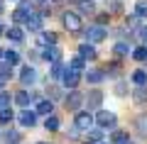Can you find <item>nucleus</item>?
Returning <instances> with one entry per match:
<instances>
[{"label":"nucleus","mask_w":147,"mask_h":144,"mask_svg":"<svg viewBox=\"0 0 147 144\" xmlns=\"http://www.w3.org/2000/svg\"><path fill=\"white\" fill-rule=\"evenodd\" d=\"M59 56H61V52H59L57 46H49V49H44V59H47V61H59Z\"/></svg>","instance_id":"nucleus-21"},{"label":"nucleus","mask_w":147,"mask_h":144,"mask_svg":"<svg viewBox=\"0 0 147 144\" xmlns=\"http://www.w3.org/2000/svg\"><path fill=\"white\" fill-rule=\"evenodd\" d=\"M0 32H3V29H0Z\"/></svg>","instance_id":"nucleus-48"},{"label":"nucleus","mask_w":147,"mask_h":144,"mask_svg":"<svg viewBox=\"0 0 147 144\" xmlns=\"http://www.w3.org/2000/svg\"><path fill=\"white\" fill-rule=\"evenodd\" d=\"M79 10L84 12V15H91V12H93V3H91V0H79Z\"/></svg>","instance_id":"nucleus-27"},{"label":"nucleus","mask_w":147,"mask_h":144,"mask_svg":"<svg viewBox=\"0 0 147 144\" xmlns=\"http://www.w3.org/2000/svg\"><path fill=\"white\" fill-rule=\"evenodd\" d=\"M108 20H110L108 15H98V27H103V25H105V22H108Z\"/></svg>","instance_id":"nucleus-38"},{"label":"nucleus","mask_w":147,"mask_h":144,"mask_svg":"<svg viewBox=\"0 0 147 144\" xmlns=\"http://www.w3.org/2000/svg\"><path fill=\"white\" fill-rule=\"evenodd\" d=\"M93 144H108V142H103V139H100V142H93Z\"/></svg>","instance_id":"nucleus-41"},{"label":"nucleus","mask_w":147,"mask_h":144,"mask_svg":"<svg viewBox=\"0 0 147 144\" xmlns=\"http://www.w3.org/2000/svg\"><path fill=\"white\" fill-rule=\"evenodd\" d=\"M39 144H47V142H39Z\"/></svg>","instance_id":"nucleus-45"},{"label":"nucleus","mask_w":147,"mask_h":144,"mask_svg":"<svg viewBox=\"0 0 147 144\" xmlns=\"http://www.w3.org/2000/svg\"><path fill=\"white\" fill-rule=\"evenodd\" d=\"M125 27H137V17H135V15H130V17L125 20Z\"/></svg>","instance_id":"nucleus-37"},{"label":"nucleus","mask_w":147,"mask_h":144,"mask_svg":"<svg viewBox=\"0 0 147 144\" xmlns=\"http://www.w3.org/2000/svg\"><path fill=\"white\" fill-rule=\"evenodd\" d=\"M74 125H76V129L88 132L91 125H93V115H91V113H79V115H76V120H74Z\"/></svg>","instance_id":"nucleus-5"},{"label":"nucleus","mask_w":147,"mask_h":144,"mask_svg":"<svg viewBox=\"0 0 147 144\" xmlns=\"http://www.w3.org/2000/svg\"><path fill=\"white\" fill-rule=\"evenodd\" d=\"M140 37H142V39L147 42V27H142V29H140Z\"/></svg>","instance_id":"nucleus-39"},{"label":"nucleus","mask_w":147,"mask_h":144,"mask_svg":"<svg viewBox=\"0 0 147 144\" xmlns=\"http://www.w3.org/2000/svg\"><path fill=\"white\" fill-rule=\"evenodd\" d=\"M20 81L25 83V86H32V83L37 81V71H34L32 66H25V68L20 71Z\"/></svg>","instance_id":"nucleus-10"},{"label":"nucleus","mask_w":147,"mask_h":144,"mask_svg":"<svg viewBox=\"0 0 147 144\" xmlns=\"http://www.w3.org/2000/svg\"><path fill=\"white\" fill-rule=\"evenodd\" d=\"M103 139V134H100V129H88V142L93 144V142H100Z\"/></svg>","instance_id":"nucleus-34"},{"label":"nucleus","mask_w":147,"mask_h":144,"mask_svg":"<svg viewBox=\"0 0 147 144\" xmlns=\"http://www.w3.org/2000/svg\"><path fill=\"white\" fill-rule=\"evenodd\" d=\"M10 76H12V68L7 66V64H0V78H3V81H7Z\"/></svg>","instance_id":"nucleus-32"},{"label":"nucleus","mask_w":147,"mask_h":144,"mask_svg":"<svg viewBox=\"0 0 147 144\" xmlns=\"http://www.w3.org/2000/svg\"><path fill=\"white\" fill-rule=\"evenodd\" d=\"M135 17H137V20H140V17L147 20V0H137V3H135Z\"/></svg>","instance_id":"nucleus-19"},{"label":"nucleus","mask_w":147,"mask_h":144,"mask_svg":"<svg viewBox=\"0 0 147 144\" xmlns=\"http://www.w3.org/2000/svg\"><path fill=\"white\" fill-rule=\"evenodd\" d=\"M64 27H66L69 32H79L81 27H84V22H81V17L76 15V12H64Z\"/></svg>","instance_id":"nucleus-2"},{"label":"nucleus","mask_w":147,"mask_h":144,"mask_svg":"<svg viewBox=\"0 0 147 144\" xmlns=\"http://www.w3.org/2000/svg\"><path fill=\"white\" fill-rule=\"evenodd\" d=\"M5 142H7V144H20V142H22V134H20V132H7V134H5Z\"/></svg>","instance_id":"nucleus-28"},{"label":"nucleus","mask_w":147,"mask_h":144,"mask_svg":"<svg viewBox=\"0 0 147 144\" xmlns=\"http://www.w3.org/2000/svg\"><path fill=\"white\" fill-rule=\"evenodd\" d=\"M81 81V73L79 71H71V68H64V76H61V83L66 88H76Z\"/></svg>","instance_id":"nucleus-3"},{"label":"nucleus","mask_w":147,"mask_h":144,"mask_svg":"<svg viewBox=\"0 0 147 144\" xmlns=\"http://www.w3.org/2000/svg\"><path fill=\"white\" fill-rule=\"evenodd\" d=\"M86 144H91V142H86Z\"/></svg>","instance_id":"nucleus-47"},{"label":"nucleus","mask_w":147,"mask_h":144,"mask_svg":"<svg viewBox=\"0 0 147 144\" xmlns=\"http://www.w3.org/2000/svg\"><path fill=\"white\" fill-rule=\"evenodd\" d=\"M86 37H88L91 42H103L105 39V29H103V27H98V25H93V27L86 29Z\"/></svg>","instance_id":"nucleus-9"},{"label":"nucleus","mask_w":147,"mask_h":144,"mask_svg":"<svg viewBox=\"0 0 147 144\" xmlns=\"http://www.w3.org/2000/svg\"><path fill=\"white\" fill-rule=\"evenodd\" d=\"M113 54H115L118 59H120V56H127V54H130V44H127V42H118V44L113 46Z\"/></svg>","instance_id":"nucleus-13"},{"label":"nucleus","mask_w":147,"mask_h":144,"mask_svg":"<svg viewBox=\"0 0 147 144\" xmlns=\"http://www.w3.org/2000/svg\"><path fill=\"white\" fill-rule=\"evenodd\" d=\"M42 17H44V15H30L27 27H30V29H39V27H42Z\"/></svg>","instance_id":"nucleus-25"},{"label":"nucleus","mask_w":147,"mask_h":144,"mask_svg":"<svg viewBox=\"0 0 147 144\" xmlns=\"http://www.w3.org/2000/svg\"><path fill=\"white\" fill-rule=\"evenodd\" d=\"M86 103H88V110H98L100 103H103V93L100 90H91L88 98H86Z\"/></svg>","instance_id":"nucleus-7"},{"label":"nucleus","mask_w":147,"mask_h":144,"mask_svg":"<svg viewBox=\"0 0 147 144\" xmlns=\"http://www.w3.org/2000/svg\"><path fill=\"white\" fill-rule=\"evenodd\" d=\"M132 98H135V103H137V105L147 103V88H145V86L135 88V90H132Z\"/></svg>","instance_id":"nucleus-16"},{"label":"nucleus","mask_w":147,"mask_h":144,"mask_svg":"<svg viewBox=\"0 0 147 144\" xmlns=\"http://www.w3.org/2000/svg\"><path fill=\"white\" fill-rule=\"evenodd\" d=\"M93 122L98 125V127H115L118 117H115V113H110V110H98V115L93 117Z\"/></svg>","instance_id":"nucleus-1"},{"label":"nucleus","mask_w":147,"mask_h":144,"mask_svg":"<svg viewBox=\"0 0 147 144\" xmlns=\"http://www.w3.org/2000/svg\"><path fill=\"white\" fill-rule=\"evenodd\" d=\"M61 76H64V66H61L59 61H54V64H52V78H54V81H59Z\"/></svg>","instance_id":"nucleus-26"},{"label":"nucleus","mask_w":147,"mask_h":144,"mask_svg":"<svg viewBox=\"0 0 147 144\" xmlns=\"http://www.w3.org/2000/svg\"><path fill=\"white\" fill-rule=\"evenodd\" d=\"M3 54H5V52H3V49H0V59H3Z\"/></svg>","instance_id":"nucleus-42"},{"label":"nucleus","mask_w":147,"mask_h":144,"mask_svg":"<svg viewBox=\"0 0 147 144\" xmlns=\"http://www.w3.org/2000/svg\"><path fill=\"white\" fill-rule=\"evenodd\" d=\"M113 144H130V139H127L125 132H115L113 134Z\"/></svg>","instance_id":"nucleus-31"},{"label":"nucleus","mask_w":147,"mask_h":144,"mask_svg":"<svg viewBox=\"0 0 147 144\" xmlns=\"http://www.w3.org/2000/svg\"><path fill=\"white\" fill-rule=\"evenodd\" d=\"M86 81L93 83V86H98V83H103V81H105V71H88Z\"/></svg>","instance_id":"nucleus-14"},{"label":"nucleus","mask_w":147,"mask_h":144,"mask_svg":"<svg viewBox=\"0 0 147 144\" xmlns=\"http://www.w3.org/2000/svg\"><path fill=\"white\" fill-rule=\"evenodd\" d=\"M3 56H5V64H7V66H17V64H20V54H17V52H5V54H3Z\"/></svg>","instance_id":"nucleus-22"},{"label":"nucleus","mask_w":147,"mask_h":144,"mask_svg":"<svg viewBox=\"0 0 147 144\" xmlns=\"http://www.w3.org/2000/svg\"><path fill=\"white\" fill-rule=\"evenodd\" d=\"M57 3H61V0H57Z\"/></svg>","instance_id":"nucleus-46"},{"label":"nucleus","mask_w":147,"mask_h":144,"mask_svg":"<svg viewBox=\"0 0 147 144\" xmlns=\"http://www.w3.org/2000/svg\"><path fill=\"white\" fill-rule=\"evenodd\" d=\"M7 37H10L12 42H22V39H25V32H22V27H17V25H12L10 29H7Z\"/></svg>","instance_id":"nucleus-17"},{"label":"nucleus","mask_w":147,"mask_h":144,"mask_svg":"<svg viewBox=\"0 0 147 144\" xmlns=\"http://www.w3.org/2000/svg\"><path fill=\"white\" fill-rule=\"evenodd\" d=\"M52 110H54L52 100H39V103H37V115H49Z\"/></svg>","instance_id":"nucleus-15"},{"label":"nucleus","mask_w":147,"mask_h":144,"mask_svg":"<svg viewBox=\"0 0 147 144\" xmlns=\"http://www.w3.org/2000/svg\"><path fill=\"white\" fill-rule=\"evenodd\" d=\"M113 90H115V95H125V93H127V83L125 81H118Z\"/></svg>","instance_id":"nucleus-35"},{"label":"nucleus","mask_w":147,"mask_h":144,"mask_svg":"<svg viewBox=\"0 0 147 144\" xmlns=\"http://www.w3.org/2000/svg\"><path fill=\"white\" fill-rule=\"evenodd\" d=\"M135 127H137V132H140L142 137H147V115H140V117H135Z\"/></svg>","instance_id":"nucleus-20"},{"label":"nucleus","mask_w":147,"mask_h":144,"mask_svg":"<svg viewBox=\"0 0 147 144\" xmlns=\"http://www.w3.org/2000/svg\"><path fill=\"white\" fill-rule=\"evenodd\" d=\"M3 83H5V81H3V78H0V88H3Z\"/></svg>","instance_id":"nucleus-43"},{"label":"nucleus","mask_w":147,"mask_h":144,"mask_svg":"<svg viewBox=\"0 0 147 144\" xmlns=\"http://www.w3.org/2000/svg\"><path fill=\"white\" fill-rule=\"evenodd\" d=\"M44 127H47V129H52V132H54V129H59V120L54 117V115H49V117L44 120Z\"/></svg>","instance_id":"nucleus-30"},{"label":"nucleus","mask_w":147,"mask_h":144,"mask_svg":"<svg viewBox=\"0 0 147 144\" xmlns=\"http://www.w3.org/2000/svg\"><path fill=\"white\" fill-rule=\"evenodd\" d=\"M132 59H135V61H147V46H137V49H132Z\"/></svg>","instance_id":"nucleus-24"},{"label":"nucleus","mask_w":147,"mask_h":144,"mask_svg":"<svg viewBox=\"0 0 147 144\" xmlns=\"http://www.w3.org/2000/svg\"><path fill=\"white\" fill-rule=\"evenodd\" d=\"M37 3H47V0H37Z\"/></svg>","instance_id":"nucleus-44"},{"label":"nucleus","mask_w":147,"mask_h":144,"mask_svg":"<svg viewBox=\"0 0 147 144\" xmlns=\"http://www.w3.org/2000/svg\"><path fill=\"white\" fill-rule=\"evenodd\" d=\"M15 103H17V105H22V108H27V105L32 103V95H30L27 90H20V93L15 95Z\"/></svg>","instance_id":"nucleus-18"},{"label":"nucleus","mask_w":147,"mask_h":144,"mask_svg":"<svg viewBox=\"0 0 147 144\" xmlns=\"http://www.w3.org/2000/svg\"><path fill=\"white\" fill-rule=\"evenodd\" d=\"M17 120H20V125H22V127H34V125H37V113H30V110H22Z\"/></svg>","instance_id":"nucleus-8"},{"label":"nucleus","mask_w":147,"mask_h":144,"mask_svg":"<svg viewBox=\"0 0 147 144\" xmlns=\"http://www.w3.org/2000/svg\"><path fill=\"white\" fill-rule=\"evenodd\" d=\"M30 15H32V5H30V3H22V5L12 12V20L20 25V22H27V20H30Z\"/></svg>","instance_id":"nucleus-4"},{"label":"nucleus","mask_w":147,"mask_h":144,"mask_svg":"<svg viewBox=\"0 0 147 144\" xmlns=\"http://www.w3.org/2000/svg\"><path fill=\"white\" fill-rule=\"evenodd\" d=\"M57 32H42L39 34V44L42 46H57Z\"/></svg>","instance_id":"nucleus-11"},{"label":"nucleus","mask_w":147,"mask_h":144,"mask_svg":"<svg viewBox=\"0 0 147 144\" xmlns=\"http://www.w3.org/2000/svg\"><path fill=\"white\" fill-rule=\"evenodd\" d=\"M12 117H15V115H12V110H0V122H3V125H7V122H10V120Z\"/></svg>","instance_id":"nucleus-33"},{"label":"nucleus","mask_w":147,"mask_h":144,"mask_svg":"<svg viewBox=\"0 0 147 144\" xmlns=\"http://www.w3.org/2000/svg\"><path fill=\"white\" fill-rule=\"evenodd\" d=\"M7 105H10V95H7V93H0V108L5 110Z\"/></svg>","instance_id":"nucleus-36"},{"label":"nucleus","mask_w":147,"mask_h":144,"mask_svg":"<svg viewBox=\"0 0 147 144\" xmlns=\"http://www.w3.org/2000/svg\"><path fill=\"white\" fill-rule=\"evenodd\" d=\"M79 56L84 59V61H86V59L91 61V59H96L98 54H96V49H93V46H88V44H81V46H79Z\"/></svg>","instance_id":"nucleus-12"},{"label":"nucleus","mask_w":147,"mask_h":144,"mask_svg":"<svg viewBox=\"0 0 147 144\" xmlns=\"http://www.w3.org/2000/svg\"><path fill=\"white\" fill-rule=\"evenodd\" d=\"M132 81L137 83V88L147 86V71H142V68H140V71H135V73H132Z\"/></svg>","instance_id":"nucleus-23"},{"label":"nucleus","mask_w":147,"mask_h":144,"mask_svg":"<svg viewBox=\"0 0 147 144\" xmlns=\"http://www.w3.org/2000/svg\"><path fill=\"white\" fill-rule=\"evenodd\" d=\"M84 66H86V61H84V59H81V56H76V59H74V61H71V66H69V68H71V71H84Z\"/></svg>","instance_id":"nucleus-29"},{"label":"nucleus","mask_w":147,"mask_h":144,"mask_svg":"<svg viewBox=\"0 0 147 144\" xmlns=\"http://www.w3.org/2000/svg\"><path fill=\"white\" fill-rule=\"evenodd\" d=\"M3 10H5V5H3V0H0V12H3Z\"/></svg>","instance_id":"nucleus-40"},{"label":"nucleus","mask_w":147,"mask_h":144,"mask_svg":"<svg viewBox=\"0 0 147 144\" xmlns=\"http://www.w3.org/2000/svg\"><path fill=\"white\" fill-rule=\"evenodd\" d=\"M81 105H84V95L76 93V90H71V93L66 95V108H69V110H79Z\"/></svg>","instance_id":"nucleus-6"}]
</instances>
